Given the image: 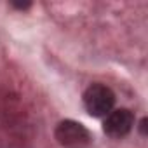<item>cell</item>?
Masks as SVG:
<instances>
[{
  "instance_id": "6da1fadb",
  "label": "cell",
  "mask_w": 148,
  "mask_h": 148,
  "mask_svg": "<svg viewBox=\"0 0 148 148\" xmlns=\"http://www.w3.org/2000/svg\"><path fill=\"white\" fill-rule=\"evenodd\" d=\"M115 105V94L103 84H92L84 92V106L92 117H105Z\"/></svg>"
},
{
  "instance_id": "7a4b0ae2",
  "label": "cell",
  "mask_w": 148,
  "mask_h": 148,
  "mask_svg": "<svg viewBox=\"0 0 148 148\" xmlns=\"http://www.w3.org/2000/svg\"><path fill=\"white\" fill-rule=\"evenodd\" d=\"M54 136L64 148H82L91 143V132L75 120H63L58 124Z\"/></svg>"
},
{
  "instance_id": "3957f363",
  "label": "cell",
  "mask_w": 148,
  "mask_h": 148,
  "mask_svg": "<svg viewBox=\"0 0 148 148\" xmlns=\"http://www.w3.org/2000/svg\"><path fill=\"white\" fill-rule=\"evenodd\" d=\"M132 125H134L132 112L127 108H119V110H113L106 115L105 124H103V131L110 138H122V136L131 132Z\"/></svg>"
},
{
  "instance_id": "277c9868",
  "label": "cell",
  "mask_w": 148,
  "mask_h": 148,
  "mask_svg": "<svg viewBox=\"0 0 148 148\" xmlns=\"http://www.w3.org/2000/svg\"><path fill=\"white\" fill-rule=\"evenodd\" d=\"M16 7H19V9H28L30 7V4H14Z\"/></svg>"
}]
</instances>
